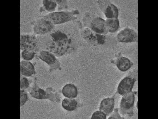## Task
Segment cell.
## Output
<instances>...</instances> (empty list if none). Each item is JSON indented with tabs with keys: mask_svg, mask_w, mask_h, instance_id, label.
I'll return each instance as SVG.
<instances>
[{
	"mask_svg": "<svg viewBox=\"0 0 158 119\" xmlns=\"http://www.w3.org/2000/svg\"><path fill=\"white\" fill-rule=\"evenodd\" d=\"M35 53L34 51L24 49L22 53V56L25 60L30 61L34 58Z\"/></svg>",
	"mask_w": 158,
	"mask_h": 119,
	"instance_id": "19",
	"label": "cell"
},
{
	"mask_svg": "<svg viewBox=\"0 0 158 119\" xmlns=\"http://www.w3.org/2000/svg\"><path fill=\"white\" fill-rule=\"evenodd\" d=\"M44 6L46 11L51 13L54 12L57 7V3L56 1H43Z\"/></svg>",
	"mask_w": 158,
	"mask_h": 119,
	"instance_id": "18",
	"label": "cell"
},
{
	"mask_svg": "<svg viewBox=\"0 0 158 119\" xmlns=\"http://www.w3.org/2000/svg\"><path fill=\"white\" fill-rule=\"evenodd\" d=\"M104 13L107 19L118 18L119 14L118 8L113 4L106 5L104 9Z\"/></svg>",
	"mask_w": 158,
	"mask_h": 119,
	"instance_id": "14",
	"label": "cell"
},
{
	"mask_svg": "<svg viewBox=\"0 0 158 119\" xmlns=\"http://www.w3.org/2000/svg\"><path fill=\"white\" fill-rule=\"evenodd\" d=\"M111 114V115L109 117L108 119H124V118L121 117L118 113V108L115 109L114 112Z\"/></svg>",
	"mask_w": 158,
	"mask_h": 119,
	"instance_id": "23",
	"label": "cell"
},
{
	"mask_svg": "<svg viewBox=\"0 0 158 119\" xmlns=\"http://www.w3.org/2000/svg\"><path fill=\"white\" fill-rule=\"evenodd\" d=\"M20 49L34 51L37 46V39L34 35L29 34L22 35L20 36Z\"/></svg>",
	"mask_w": 158,
	"mask_h": 119,
	"instance_id": "7",
	"label": "cell"
},
{
	"mask_svg": "<svg viewBox=\"0 0 158 119\" xmlns=\"http://www.w3.org/2000/svg\"><path fill=\"white\" fill-rule=\"evenodd\" d=\"M136 80L134 77L127 76L121 81L117 88V93L123 96L131 92Z\"/></svg>",
	"mask_w": 158,
	"mask_h": 119,
	"instance_id": "6",
	"label": "cell"
},
{
	"mask_svg": "<svg viewBox=\"0 0 158 119\" xmlns=\"http://www.w3.org/2000/svg\"><path fill=\"white\" fill-rule=\"evenodd\" d=\"M20 72L22 75L27 77L31 76L35 73L32 64L26 60H23L20 63Z\"/></svg>",
	"mask_w": 158,
	"mask_h": 119,
	"instance_id": "12",
	"label": "cell"
},
{
	"mask_svg": "<svg viewBox=\"0 0 158 119\" xmlns=\"http://www.w3.org/2000/svg\"><path fill=\"white\" fill-rule=\"evenodd\" d=\"M39 58L46 63L51 69L60 68V64L55 56L50 52L43 51L40 53Z\"/></svg>",
	"mask_w": 158,
	"mask_h": 119,
	"instance_id": "8",
	"label": "cell"
},
{
	"mask_svg": "<svg viewBox=\"0 0 158 119\" xmlns=\"http://www.w3.org/2000/svg\"><path fill=\"white\" fill-rule=\"evenodd\" d=\"M31 94L32 97L38 99H49L52 101H57L59 100L57 94L48 92L38 87L33 88Z\"/></svg>",
	"mask_w": 158,
	"mask_h": 119,
	"instance_id": "9",
	"label": "cell"
},
{
	"mask_svg": "<svg viewBox=\"0 0 158 119\" xmlns=\"http://www.w3.org/2000/svg\"><path fill=\"white\" fill-rule=\"evenodd\" d=\"M90 27L93 31L98 34L102 35L108 32L106 21L100 17H96L92 20Z\"/></svg>",
	"mask_w": 158,
	"mask_h": 119,
	"instance_id": "10",
	"label": "cell"
},
{
	"mask_svg": "<svg viewBox=\"0 0 158 119\" xmlns=\"http://www.w3.org/2000/svg\"><path fill=\"white\" fill-rule=\"evenodd\" d=\"M27 94L24 90H20V106H23L28 100Z\"/></svg>",
	"mask_w": 158,
	"mask_h": 119,
	"instance_id": "20",
	"label": "cell"
},
{
	"mask_svg": "<svg viewBox=\"0 0 158 119\" xmlns=\"http://www.w3.org/2000/svg\"><path fill=\"white\" fill-rule=\"evenodd\" d=\"M106 22L108 32L115 33L119 29V21L118 18L107 19Z\"/></svg>",
	"mask_w": 158,
	"mask_h": 119,
	"instance_id": "16",
	"label": "cell"
},
{
	"mask_svg": "<svg viewBox=\"0 0 158 119\" xmlns=\"http://www.w3.org/2000/svg\"><path fill=\"white\" fill-rule=\"evenodd\" d=\"M107 116L106 114L102 111H98L94 112L91 117V119H102L106 118Z\"/></svg>",
	"mask_w": 158,
	"mask_h": 119,
	"instance_id": "21",
	"label": "cell"
},
{
	"mask_svg": "<svg viewBox=\"0 0 158 119\" xmlns=\"http://www.w3.org/2000/svg\"><path fill=\"white\" fill-rule=\"evenodd\" d=\"M115 105V100L113 98L104 99L101 103L100 110L105 113L107 116H110L113 112Z\"/></svg>",
	"mask_w": 158,
	"mask_h": 119,
	"instance_id": "11",
	"label": "cell"
},
{
	"mask_svg": "<svg viewBox=\"0 0 158 119\" xmlns=\"http://www.w3.org/2000/svg\"><path fill=\"white\" fill-rule=\"evenodd\" d=\"M62 105L63 108L66 111H72L76 109L77 102L74 99H64L62 101Z\"/></svg>",
	"mask_w": 158,
	"mask_h": 119,
	"instance_id": "17",
	"label": "cell"
},
{
	"mask_svg": "<svg viewBox=\"0 0 158 119\" xmlns=\"http://www.w3.org/2000/svg\"><path fill=\"white\" fill-rule=\"evenodd\" d=\"M54 28V24L48 20L43 18L35 23L33 31L36 34L42 35L51 32Z\"/></svg>",
	"mask_w": 158,
	"mask_h": 119,
	"instance_id": "4",
	"label": "cell"
},
{
	"mask_svg": "<svg viewBox=\"0 0 158 119\" xmlns=\"http://www.w3.org/2000/svg\"><path fill=\"white\" fill-rule=\"evenodd\" d=\"M136 92L131 91L123 96L121 100L120 111L123 115H132L133 113Z\"/></svg>",
	"mask_w": 158,
	"mask_h": 119,
	"instance_id": "3",
	"label": "cell"
},
{
	"mask_svg": "<svg viewBox=\"0 0 158 119\" xmlns=\"http://www.w3.org/2000/svg\"><path fill=\"white\" fill-rule=\"evenodd\" d=\"M118 41L122 43H131L138 42V34L134 30L130 28H125L117 34Z\"/></svg>",
	"mask_w": 158,
	"mask_h": 119,
	"instance_id": "5",
	"label": "cell"
},
{
	"mask_svg": "<svg viewBox=\"0 0 158 119\" xmlns=\"http://www.w3.org/2000/svg\"><path fill=\"white\" fill-rule=\"evenodd\" d=\"M29 86V82L26 77H23L20 79V87L21 89H26Z\"/></svg>",
	"mask_w": 158,
	"mask_h": 119,
	"instance_id": "22",
	"label": "cell"
},
{
	"mask_svg": "<svg viewBox=\"0 0 158 119\" xmlns=\"http://www.w3.org/2000/svg\"><path fill=\"white\" fill-rule=\"evenodd\" d=\"M52 42L49 50L58 55H61L69 51L71 47V41L65 33L60 32L53 33L52 35Z\"/></svg>",
	"mask_w": 158,
	"mask_h": 119,
	"instance_id": "1",
	"label": "cell"
},
{
	"mask_svg": "<svg viewBox=\"0 0 158 119\" xmlns=\"http://www.w3.org/2000/svg\"><path fill=\"white\" fill-rule=\"evenodd\" d=\"M75 11H60L50 13L43 18L51 21L53 24L65 23L75 18Z\"/></svg>",
	"mask_w": 158,
	"mask_h": 119,
	"instance_id": "2",
	"label": "cell"
},
{
	"mask_svg": "<svg viewBox=\"0 0 158 119\" xmlns=\"http://www.w3.org/2000/svg\"><path fill=\"white\" fill-rule=\"evenodd\" d=\"M116 66L120 71L126 72L131 67V62L129 59L125 57H121L117 60Z\"/></svg>",
	"mask_w": 158,
	"mask_h": 119,
	"instance_id": "15",
	"label": "cell"
},
{
	"mask_svg": "<svg viewBox=\"0 0 158 119\" xmlns=\"http://www.w3.org/2000/svg\"><path fill=\"white\" fill-rule=\"evenodd\" d=\"M63 95L68 98L74 99L78 95V90L76 86L71 83L66 84L62 89Z\"/></svg>",
	"mask_w": 158,
	"mask_h": 119,
	"instance_id": "13",
	"label": "cell"
}]
</instances>
